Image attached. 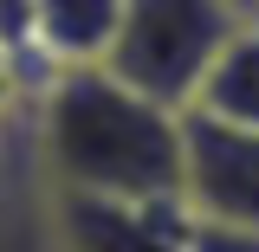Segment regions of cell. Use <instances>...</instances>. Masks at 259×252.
Instances as JSON below:
<instances>
[{"instance_id": "cell-8", "label": "cell", "mask_w": 259, "mask_h": 252, "mask_svg": "<svg viewBox=\"0 0 259 252\" xmlns=\"http://www.w3.org/2000/svg\"><path fill=\"white\" fill-rule=\"evenodd\" d=\"M32 91H39V84H32V71L13 59L7 45H0V129H7L20 110H26V97H32Z\"/></svg>"}, {"instance_id": "cell-10", "label": "cell", "mask_w": 259, "mask_h": 252, "mask_svg": "<svg viewBox=\"0 0 259 252\" xmlns=\"http://www.w3.org/2000/svg\"><path fill=\"white\" fill-rule=\"evenodd\" d=\"M233 7H240V13H246V20H259V0H233Z\"/></svg>"}, {"instance_id": "cell-5", "label": "cell", "mask_w": 259, "mask_h": 252, "mask_svg": "<svg viewBox=\"0 0 259 252\" xmlns=\"http://www.w3.org/2000/svg\"><path fill=\"white\" fill-rule=\"evenodd\" d=\"M0 252H59L52 233V181L32 156L26 110L0 129Z\"/></svg>"}, {"instance_id": "cell-9", "label": "cell", "mask_w": 259, "mask_h": 252, "mask_svg": "<svg viewBox=\"0 0 259 252\" xmlns=\"http://www.w3.org/2000/svg\"><path fill=\"white\" fill-rule=\"evenodd\" d=\"M188 252H259V233H246V226H207V220H194V226H188Z\"/></svg>"}, {"instance_id": "cell-7", "label": "cell", "mask_w": 259, "mask_h": 252, "mask_svg": "<svg viewBox=\"0 0 259 252\" xmlns=\"http://www.w3.org/2000/svg\"><path fill=\"white\" fill-rule=\"evenodd\" d=\"M188 110L214 117V123H233V129H259V20L233 26V39L207 65V78H201Z\"/></svg>"}, {"instance_id": "cell-1", "label": "cell", "mask_w": 259, "mask_h": 252, "mask_svg": "<svg viewBox=\"0 0 259 252\" xmlns=\"http://www.w3.org/2000/svg\"><path fill=\"white\" fill-rule=\"evenodd\" d=\"M26 129L52 194L182 200V117L117 84L104 65L52 71L26 97Z\"/></svg>"}, {"instance_id": "cell-6", "label": "cell", "mask_w": 259, "mask_h": 252, "mask_svg": "<svg viewBox=\"0 0 259 252\" xmlns=\"http://www.w3.org/2000/svg\"><path fill=\"white\" fill-rule=\"evenodd\" d=\"M123 0H26V45L32 65L52 78L71 65H97L117 32Z\"/></svg>"}, {"instance_id": "cell-4", "label": "cell", "mask_w": 259, "mask_h": 252, "mask_svg": "<svg viewBox=\"0 0 259 252\" xmlns=\"http://www.w3.org/2000/svg\"><path fill=\"white\" fill-rule=\"evenodd\" d=\"M182 200H110V194H52L59 252H188Z\"/></svg>"}, {"instance_id": "cell-3", "label": "cell", "mask_w": 259, "mask_h": 252, "mask_svg": "<svg viewBox=\"0 0 259 252\" xmlns=\"http://www.w3.org/2000/svg\"><path fill=\"white\" fill-rule=\"evenodd\" d=\"M182 207L188 220L259 233V129L182 110Z\"/></svg>"}, {"instance_id": "cell-2", "label": "cell", "mask_w": 259, "mask_h": 252, "mask_svg": "<svg viewBox=\"0 0 259 252\" xmlns=\"http://www.w3.org/2000/svg\"><path fill=\"white\" fill-rule=\"evenodd\" d=\"M240 20L246 13L233 0H123L117 32H110L97 65L136 97L182 117Z\"/></svg>"}]
</instances>
